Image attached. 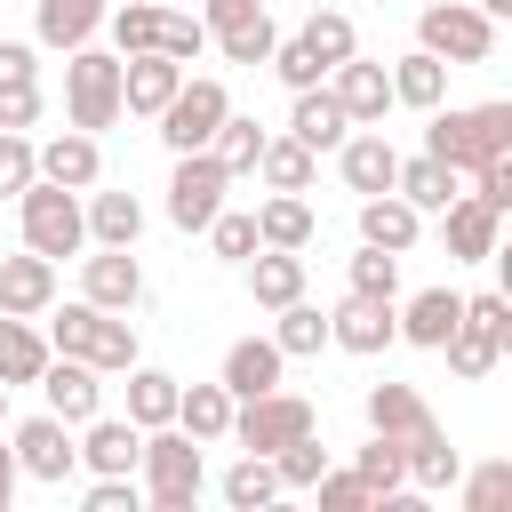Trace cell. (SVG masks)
<instances>
[{
    "label": "cell",
    "instance_id": "obj_42",
    "mask_svg": "<svg viewBox=\"0 0 512 512\" xmlns=\"http://www.w3.org/2000/svg\"><path fill=\"white\" fill-rule=\"evenodd\" d=\"M352 472H360L368 504L392 496V488H408V464H400V440H392V432H368V448H352Z\"/></svg>",
    "mask_w": 512,
    "mask_h": 512
},
{
    "label": "cell",
    "instance_id": "obj_36",
    "mask_svg": "<svg viewBox=\"0 0 512 512\" xmlns=\"http://www.w3.org/2000/svg\"><path fill=\"white\" fill-rule=\"evenodd\" d=\"M40 368H48V336H40V320L0 312V384L16 392V384H32Z\"/></svg>",
    "mask_w": 512,
    "mask_h": 512
},
{
    "label": "cell",
    "instance_id": "obj_41",
    "mask_svg": "<svg viewBox=\"0 0 512 512\" xmlns=\"http://www.w3.org/2000/svg\"><path fill=\"white\" fill-rule=\"evenodd\" d=\"M272 344H280L288 360H312V352L328 344V312H320V304H304V296H296V304H280V312H272Z\"/></svg>",
    "mask_w": 512,
    "mask_h": 512
},
{
    "label": "cell",
    "instance_id": "obj_24",
    "mask_svg": "<svg viewBox=\"0 0 512 512\" xmlns=\"http://www.w3.org/2000/svg\"><path fill=\"white\" fill-rule=\"evenodd\" d=\"M400 464H408V488H416V496H440V488H456V472H464V456L448 448L440 416H432V424H416V432L400 440Z\"/></svg>",
    "mask_w": 512,
    "mask_h": 512
},
{
    "label": "cell",
    "instance_id": "obj_38",
    "mask_svg": "<svg viewBox=\"0 0 512 512\" xmlns=\"http://www.w3.org/2000/svg\"><path fill=\"white\" fill-rule=\"evenodd\" d=\"M216 496H224L232 512H264V504L280 496V472H272V456H248V448H240V456L224 464V480H216Z\"/></svg>",
    "mask_w": 512,
    "mask_h": 512
},
{
    "label": "cell",
    "instance_id": "obj_21",
    "mask_svg": "<svg viewBox=\"0 0 512 512\" xmlns=\"http://www.w3.org/2000/svg\"><path fill=\"white\" fill-rule=\"evenodd\" d=\"M80 216H88V248H136V240H144V200H136V192L88 184V192H80Z\"/></svg>",
    "mask_w": 512,
    "mask_h": 512
},
{
    "label": "cell",
    "instance_id": "obj_26",
    "mask_svg": "<svg viewBox=\"0 0 512 512\" xmlns=\"http://www.w3.org/2000/svg\"><path fill=\"white\" fill-rule=\"evenodd\" d=\"M320 240V216H312V200L304 192H264L256 200V248H312Z\"/></svg>",
    "mask_w": 512,
    "mask_h": 512
},
{
    "label": "cell",
    "instance_id": "obj_35",
    "mask_svg": "<svg viewBox=\"0 0 512 512\" xmlns=\"http://www.w3.org/2000/svg\"><path fill=\"white\" fill-rule=\"evenodd\" d=\"M360 416H368V432H392V440H408L416 424H432V408H424L416 384H368Z\"/></svg>",
    "mask_w": 512,
    "mask_h": 512
},
{
    "label": "cell",
    "instance_id": "obj_25",
    "mask_svg": "<svg viewBox=\"0 0 512 512\" xmlns=\"http://www.w3.org/2000/svg\"><path fill=\"white\" fill-rule=\"evenodd\" d=\"M48 304H56V264H48V256H32V248L0 256V312H16V320H40Z\"/></svg>",
    "mask_w": 512,
    "mask_h": 512
},
{
    "label": "cell",
    "instance_id": "obj_56",
    "mask_svg": "<svg viewBox=\"0 0 512 512\" xmlns=\"http://www.w3.org/2000/svg\"><path fill=\"white\" fill-rule=\"evenodd\" d=\"M256 8H264V0H200L192 16H200L208 32H224V24H240V16H256Z\"/></svg>",
    "mask_w": 512,
    "mask_h": 512
},
{
    "label": "cell",
    "instance_id": "obj_33",
    "mask_svg": "<svg viewBox=\"0 0 512 512\" xmlns=\"http://www.w3.org/2000/svg\"><path fill=\"white\" fill-rule=\"evenodd\" d=\"M240 272H248V296H256L264 312H280V304L304 296V256H296V248H256Z\"/></svg>",
    "mask_w": 512,
    "mask_h": 512
},
{
    "label": "cell",
    "instance_id": "obj_34",
    "mask_svg": "<svg viewBox=\"0 0 512 512\" xmlns=\"http://www.w3.org/2000/svg\"><path fill=\"white\" fill-rule=\"evenodd\" d=\"M312 176H320V152H304L288 128L264 136V152H256V184L264 192H312Z\"/></svg>",
    "mask_w": 512,
    "mask_h": 512
},
{
    "label": "cell",
    "instance_id": "obj_52",
    "mask_svg": "<svg viewBox=\"0 0 512 512\" xmlns=\"http://www.w3.org/2000/svg\"><path fill=\"white\" fill-rule=\"evenodd\" d=\"M304 496H320V512H368V488H360V472H352V464H344V472L328 464Z\"/></svg>",
    "mask_w": 512,
    "mask_h": 512
},
{
    "label": "cell",
    "instance_id": "obj_29",
    "mask_svg": "<svg viewBox=\"0 0 512 512\" xmlns=\"http://www.w3.org/2000/svg\"><path fill=\"white\" fill-rule=\"evenodd\" d=\"M392 192H400V200H408L416 216H440V208H448V200L464 192V176H456L448 160H432V152H416V160L400 152V168H392Z\"/></svg>",
    "mask_w": 512,
    "mask_h": 512
},
{
    "label": "cell",
    "instance_id": "obj_32",
    "mask_svg": "<svg viewBox=\"0 0 512 512\" xmlns=\"http://www.w3.org/2000/svg\"><path fill=\"white\" fill-rule=\"evenodd\" d=\"M176 432H192L200 448L232 440V392L224 384H176Z\"/></svg>",
    "mask_w": 512,
    "mask_h": 512
},
{
    "label": "cell",
    "instance_id": "obj_27",
    "mask_svg": "<svg viewBox=\"0 0 512 512\" xmlns=\"http://www.w3.org/2000/svg\"><path fill=\"white\" fill-rule=\"evenodd\" d=\"M280 368H288V352H280L272 336H240V344L224 352L216 384H224L232 400H256V392H272V384H280Z\"/></svg>",
    "mask_w": 512,
    "mask_h": 512
},
{
    "label": "cell",
    "instance_id": "obj_40",
    "mask_svg": "<svg viewBox=\"0 0 512 512\" xmlns=\"http://www.w3.org/2000/svg\"><path fill=\"white\" fill-rule=\"evenodd\" d=\"M272 40H280V32H272V16H264V8H256V16H240V24H224V32H208V48H216L224 64H240V72H256V64L272 56Z\"/></svg>",
    "mask_w": 512,
    "mask_h": 512
},
{
    "label": "cell",
    "instance_id": "obj_20",
    "mask_svg": "<svg viewBox=\"0 0 512 512\" xmlns=\"http://www.w3.org/2000/svg\"><path fill=\"white\" fill-rule=\"evenodd\" d=\"M176 88H184V64H168L160 48H144V56H120V112L152 120V112H160Z\"/></svg>",
    "mask_w": 512,
    "mask_h": 512
},
{
    "label": "cell",
    "instance_id": "obj_17",
    "mask_svg": "<svg viewBox=\"0 0 512 512\" xmlns=\"http://www.w3.org/2000/svg\"><path fill=\"white\" fill-rule=\"evenodd\" d=\"M80 296L104 304V312H136V304H144V264H136V248H96V256H80Z\"/></svg>",
    "mask_w": 512,
    "mask_h": 512
},
{
    "label": "cell",
    "instance_id": "obj_15",
    "mask_svg": "<svg viewBox=\"0 0 512 512\" xmlns=\"http://www.w3.org/2000/svg\"><path fill=\"white\" fill-rule=\"evenodd\" d=\"M32 168H40L48 184H64V192H88V184H104V136L56 128L48 144H32Z\"/></svg>",
    "mask_w": 512,
    "mask_h": 512
},
{
    "label": "cell",
    "instance_id": "obj_1",
    "mask_svg": "<svg viewBox=\"0 0 512 512\" xmlns=\"http://www.w3.org/2000/svg\"><path fill=\"white\" fill-rule=\"evenodd\" d=\"M48 328V352H72V360H88V368H104V376H120V368H136V320L128 312H104V304H88V296H72L64 312L48 304L40 312Z\"/></svg>",
    "mask_w": 512,
    "mask_h": 512
},
{
    "label": "cell",
    "instance_id": "obj_46",
    "mask_svg": "<svg viewBox=\"0 0 512 512\" xmlns=\"http://www.w3.org/2000/svg\"><path fill=\"white\" fill-rule=\"evenodd\" d=\"M200 240L216 248V264H248L256 256V208H216Z\"/></svg>",
    "mask_w": 512,
    "mask_h": 512
},
{
    "label": "cell",
    "instance_id": "obj_22",
    "mask_svg": "<svg viewBox=\"0 0 512 512\" xmlns=\"http://www.w3.org/2000/svg\"><path fill=\"white\" fill-rule=\"evenodd\" d=\"M392 320H400V344L440 352V344H448V328L464 320V296H456V288H416L408 304H392Z\"/></svg>",
    "mask_w": 512,
    "mask_h": 512
},
{
    "label": "cell",
    "instance_id": "obj_45",
    "mask_svg": "<svg viewBox=\"0 0 512 512\" xmlns=\"http://www.w3.org/2000/svg\"><path fill=\"white\" fill-rule=\"evenodd\" d=\"M152 48H160L168 64H184V72H192V64L208 56V24H200L192 8H160V40H152Z\"/></svg>",
    "mask_w": 512,
    "mask_h": 512
},
{
    "label": "cell",
    "instance_id": "obj_12",
    "mask_svg": "<svg viewBox=\"0 0 512 512\" xmlns=\"http://www.w3.org/2000/svg\"><path fill=\"white\" fill-rule=\"evenodd\" d=\"M392 304H400V296H352V288H344V304L328 312V344H336V352H352V360H376V352H392V344H400V320H392Z\"/></svg>",
    "mask_w": 512,
    "mask_h": 512
},
{
    "label": "cell",
    "instance_id": "obj_31",
    "mask_svg": "<svg viewBox=\"0 0 512 512\" xmlns=\"http://www.w3.org/2000/svg\"><path fill=\"white\" fill-rule=\"evenodd\" d=\"M360 240H368V248H392V256H408V248L424 240V216H416L400 192H368V200H360Z\"/></svg>",
    "mask_w": 512,
    "mask_h": 512
},
{
    "label": "cell",
    "instance_id": "obj_49",
    "mask_svg": "<svg viewBox=\"0 0 512 512\" xmlns=\"http://www.w3.org/2000/svg\"><path fill=\"white\" fill-rule=\"evenodd\" d=\"M344 280H352V296H400V256L360 240V256H352V272H344Z\"/></svg>",
    "mask_w": 512,
    "mask_h": 512
},
{
    "label": "cell",
    "instance_id": "obj_14",
    "mask_svg": "<svg viewBox=\"0 0 512 512\" xmlns=\"http://www.w3.org/2000/svg\"><path fill=\"white\" fill-rule=\"evenodd\" d=\"M328 96L344 104V120H352V128H384V112H392V80H384V64H376V56H360V48L328 72Z\"/></svg>",
    "mask_w": 512,
    "mask_h": 512
},
{
    "label": "cell",
    "instance_id": "obj_7",
    "mask_svg": "<svg viewBox=\"0 0 512 512\" xmlns=\"http://www.w3.org/2000/svg\"><path fill=\"white\" fill-rule=\"evenodd\" d=\"M304 432H320V408H312L304 392H288V384H272V392H256V400H232V440H240L248 456H272V448H288V440H304Z\"/></svg>",
    "mask_w": 512,
    "mask_h": 512
},
{
    "label": "cell",
    "instance_id": "obj_8",
    "mask_svg": "<svg viewBox=\"0 0 512 512\" xmlns=\"http://www.w3.org/2000/svg\"><path fill=\"white\" fill-rule=\"evenodd\" d=\"M416 48H432L448 72L456 64H488L496 56V16H480L472 0H432L416 16Z\"/></svg>",
    "mask_w": 512,
    "mask_h": 512
},
{
    "label": "cell",
    "instance_id": "obj_55",
    "mask_svg": "<svg viewBox=\"0 0 512 512\" xmlns=\"http://www.w3.org/2000/svg\"><path fill=\"white\" fill-rule=\"evenodd\" d=\"M0 80H40V48L32 40H0Z\"/></svg>",
    "mask_w": 512,
    "mask_h": 512
},
{
    "label": "cell",
    "instance_id": "obj_47",
    "mask_svg": "<svg viewBox=\"0 0 512 512\" xmlns=\"http://www.w3.org/2000/svg\"><path fill=\"white\" fill-rule=\"evenodd\" d=\"M456 496H464V512H504V496H512V456H488V464L456 472Z\"/></svg>",
    "mask_w": 512,
    "mask_h": 512
},
{
    "label": "cell",
    "instance_id": "obj_4",
    "mask_svg": "<svg viewBox=\"0 0 512 512\" xmlns=\"http://www.w3.org/2000/svg\"><path fill=\"white\" fill-rule=\"evenodd\" d=\"M16 232H24V248H32V256H48V264L80 256V248H88V216H80V192H64V184L32 176V184L16 192Z\"/></svg>",
    "mask_w": 512,
    "mask_h": 512
},
{
    "label": "cell",
    "instance_id": "obj_13",
    "mask_svg": "<svg viewBox=\"0 0 512 512\" xmlns=\"http://www.w3.org/2000/svg\"><path fill=\"white\" fill-rule=\"evenodd\" d=\"M40 384V400H48V416H64L72 432L104 408V368H88V360H72V352H48V368L32 376Z\"/></svg>",
    "mask_w": 512,
    "mask_h": 512
},
{
    "label": "cell",
    "instance_id": "obj_59",
    "mask_svg": "<svg viewBox=\"0 0 512 512\" xmlns=\"http://www.w3.org/2000/svg\"><path fill=\"white\" fill-rule=\"evenodd\" d=\"M0 432H8V384H0Z\"/></svg>",
    "mask_w": 512,
    "mask_h": 512
},
{
    "label": "cell",
    "instance_id": "obj_16",
    "mask_svg": "<svg viewBox=\"0 0 512 512\" xmlns=\"http://www.w3.org/2000/svg\"><path fill=\"white\" fill-rule=\"evenodd\" d=\"M440 240H448V256H456V264H488V256L504 248V216H496L488 200L456 192V200L440 208Z\"/></svg>",
    "mask_w": 512,
    "mask_h": 512
},
{
    "label": "cell",
    "instance_id": "obj_48",
    "mask_svg": "<svg viewBox=\"0 0 512 512\" xmlns=\"http://www.w3.org/2000/svg\"><path fill=\"white\" fill-rule=\"evenodd\" d=\"M272 472H280V496H288V488H312V480L328 472V448H320V432H304V440L272 448Z\"/></svg>",
    "mask_w": 512,
    "mask_h": 512
},
{
    "label": "cell",
    "instance_id": "obj_58",
    "mask_svg": "<svg viewBox=\"0 0 512 512\" xmlns=\"http://www.w3.org/2000/svg\"><path fill=\"white\" fill-rule=\"evenodd\" d=\"M472 8H480V16H496V24L512 16V0H472Z\"/></svg>",
    "mask_w": 512,
    "mask_h": 512
},
{
    "label": "cell",
    "instance_id": "obj_43",
    "mask_svg": "<svg viewBox=\"0 0 512 512\" xmlns=\"http://www.w3.org/2000/svg\"><path fill=\"white\" fill-rule=\"evenodd\" d=\"M104 32H112V56H144L160 40V0H120L104 8Z\"/></svg>",
    "mask_w": 512,
    "mask_h": 512
},
{
    "label": "cell",
    "instance_id": "obj_3",
    "mask_svg": "<svg viewBox=\"0 0 512 512\" xmlns=\"http://www.w3.org/2000/svg\"><path fill=\"white\" fill-rule=\"evenodd\" d=\"M136 488H144L152 512H192L200 488H208V456H200V440L176 432V424H152V432H144V456H136Z\"/></svg>",
    "mask_w": 512,
    "mask_h": 512
},
{
    "label": "cell",
    "instance_id": "obj_11",
    "mask_svg": "<svg viewBox=\"0 0 512 512\" xmlns=\"http://www.w3.org/2000/svg\"><path fill=\"white\" fill-rule=\"evenodd\" d=\"M224 192H232V176H224L216 152H176V168H168V224L176 232H208Z\"/></svg>",
    "mask_w": 512,
    "mask_h": 512
},
{
    "label": "cell",
    "instance_id": "obj_19",
    "mask_svg": "<svg viewBox=\"0 0 512 512\" xmlns=\"http://www.w3.org/2000/svg\"><path fill=\"white\" fill-rule=\"evenodd\" d=\"M96 32H104V0H32V48L72 56V48H88Z\"/></svg>",
    "mask_w": 512,
    "mask_h": 512
},
{
    "label": "cell",
    "instance_id": "obj_37",
    "mask_svg": "<svg viewBox=\"0 0 512 512\" xmlns=\"http://www.w3.org/2000/svg\"><path fill=\"white\" fill-rule=\"evenodd\" d=\"M120 376H128V424H136V432L176 424V376H168V368H144V360H136V368H120Z\"/></svg>",
    "mask_w": 512,
    "mask_h": 512
},
{
    "label": "cell",
    "instance_id": "obj_10",
    "mask_svg": "<svg viewBox=\"0 0 512 512\" xmlns=\"http://www.w3.org/2000/svg\"><path fill=\"white\" fill-rule=\"evenodd\" d=\"M8 448H16V472L24 480H40V488H64L72 472H80V440H72V424L64 416H24V424H8Z\"/></svg>",
    "mask_w": 512,
    "mask_h": 512
},
{
    "label": "cell",
    "instance_id": "obj_6",
    "mask_svg": "<svg viewBox=\"0 0 512 512\" xmlns=\"http://www.w3.org/2000/svg\"><path fill=\"white\" fill-rule=\"evenodd\" d=\"M64 128H88V136L120 128V56L96 40L64 56Z\"/></svg>",
    "mask_w": 512,
    "mask_h": 512
},
{
    "label": "cell",
    "instance_id": "obj_51",
    "mask_svg": "<svg viewBox=\"0 0 512 512\" xmlns=\"http://www.w3.org/2000/svg\"><path fill=\"white\" fill-rule=\"evenodd\" d=\"M80 504H88V512H136V504H144V488H136V472H88Z\"/></svg>",
    "mask_w": 512,
    "mask_h": 512
},
{
    "label": "cell",
    "instance_id": "obj_5",
    "mask_svg": "<svg viewBox=\"0 0 512 512\" xmlns=\"http://www.w3.org/2000/svg\"><path fill=\"white\" fill-rule=\"evenodd\" d=\"M448 376H464V384H480V376H496V360L512 352V304L496 296V288H480V296H464V320L448 328Z\"/></svg>",
    "mask_w": 512,
    "mask_h": 512
},
{
    "label": "cell",
    "instance_id": "obj_57",
    "mask_svg": "<svg viewBox=\"0 0 512 512\" xmlns=\"http://www.w3.org/2000/svg\"><path fill=\"white\" fill-rule=\"evenodd\" d=\"M16 480H24V472H16V448H8V432H0V512L16 504Z\"/></svg>",
    "mask_w": 512,
    "mask_h": 512
},
{
    "label": "cell",
    "instance_id": "obj_23",
    "mask_svg": "<svg viewBox=\"0 0 512 512\" xmlns=\"http://www.w3.org/2000/svg\"><path fill=\"white\" fill-rule=\"evenodd\" d=\"M72 440H80V472H136V456H144V432L128 416H104V408Z\"/></svg>",
    "mask_w": 512,
    "mask_h": 512
},
{
    "label": "cell",
    "instance_id": "obj_2",
    "mask_svg": "<svg viewBox=\"0 0 512 512\" xmlns=\"http://www.w3.org/2000/svg\"><path fill=\"white\" fill-rule=\"evenodd\" d=\"M424 120H432V128H424V152L448 160L456 176L512 152V104H432Z\"/></svg>",
    "mask_w": 512,
    "mask_h": 512
},
{
    "label": "cell",
    "instance_id": "obj_53",
    "mask_svg": "<svg viewBox=\"0 0 512 512\" xmlns=\"http://www.w3.org/2000/svg\"><path fill=\"white\" fill-rule=\"evenodd\" d=\"M32 176H40V168H32V136H24V128H0V200H16Z\"/></svg>",
    "mask_w": 512,
    "mask_h": 512
},
{
    "label": "cell",
    "instance_id": "obj_54",
    "mask_svg": "<svg viewBox=\"0 0 512 512\" xmlns=\"http://www.w3.org/2000/svg\"><path fill=\"white\" fill-rule=\"evenodd\" d=\"M40 112H48L40 80H0V128H32Z\"/></svg>",
    "mask_w": 512,
    "mask_h": 512
},
{
    "label": "cell",
    "instance_id": "obj_9",
    "mask_svg": "<svg viewBox=\"0 0 512 512\" xmlns=\"http://www.w3.org/2000/svg\"><path fill=\"white\" fill-rule=\"evenodd\" d=\"M224 112H232L224 80H208V72L192 80V72H184V88L152 112V128H160V144H168V160H176V152H208V136H216V120H224Z\"/></svg>",
    "mask_w": 512,
    "mask_h": 512
},
{
    "label": "cell",
    "instance_id": "obj_39",
    "mask_svg": "<svg viewBox=\"0 0 512 512\" xmlns=\"http://www.w3.org/2000/svg\"><path fill=\"white\" fill-rule=\"evenodd\" d=\"M264 136H272V128H256L248 112H224V120H216V136H208V152H216V160H224V176L240 184V176H256V152H264Z\"/></svg>",
    "mask_w": 512,
    "mask_h": 512
},
{
    "label": "cell",
    "instance_id": "obj_28",
    "mask_svg": "<svg viewBox=\"0 0 512 512\" xmlns=\"http://www.w3.org/2000/svg\"><path fill=\"white\" fill-rule=\"evenodd\" d=\"M288 136H296L304 152H336V144L352 136V120H344V104L328 96V80H320V88H296V104H288Z\"/></svg>",
    "mask_w": 512,
    "mask_h": 512
},
{
    "label": "cell",
    "instance_id": "obj_30",
    "mask_svg": "<svg viewBox=\"0 0 512 512\" xmlns=\"http://www.w3.org/2000/svg\"><path fill=\"white\" fill-rule=\"evenodd\" d=\"M384 80H392V104H408V112H432V104H448V64H440L432 48H408V56H392V64H384Z\"/></svg>",
    "mask_w": 512,
    "mask_h": 512
},
{
    "label": "cell",
    "instance_id": "obj_44",
    "mask_svg": "<svg viewBox=\"0 0 512 512\" xmlns=\"http://www.w3.org/2000/svg\"><path fill=\"white\" fill-rule=\"evenodd\" d=\"M296 40H304V48H312V56L328 64V72H336V64H344V56L360 48V32H352V16H344V8H312V16L296 24Z\"/></svg>",
    "mask_w": 512,
    "mask_h": 512
},
{
    "label": "cell",
    "instance_id": "obj_50",
    "mask_svg": "<svg viewBox=\"0 0 512 512\" xmlns=\"http://www.w3.org/2000/svg\"><path fill=\"white\" fill-rule=\"evenodd\" d=\"M264 64H272V72L288 80V96H296V88H320V80H328V64H320V56H312V48L296 40V32H288V40H272V56H264Z\"/></svg>",
    "mask_w": 512,
    "mask_h": 512
},
{
    "label": "cell",
    "instance_id": "obj_18",
    "mask_svg": "<svg viewBox=\"0 0 512 512\" xmlns=\"http://www.w3.org/2000/svg\"><path fill=\"white\" fill-rule=\"evenodd\" d=\"M392 168H400V144L384 136V128H352L344 144H336V176H344V192H392Z\"/></svg>",
    "mask_w": 512,
    "mask_h": 512
}]
</instances>
